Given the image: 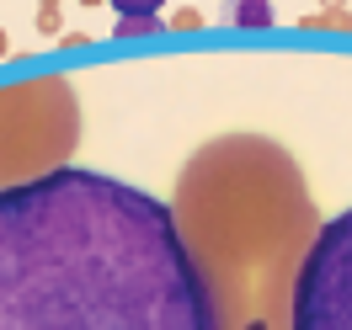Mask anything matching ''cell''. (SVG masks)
Segmentation results:
<instances>
[{"instance_id":"5","label":"cell","mask_w":352,"mask_h":330,"mask_svg":"<svg viewBox=\"0 0 352 330\" xmlns=\"http://www.w3.org/2000/svg\"><path fill=\"white\" fill-rule=\"evenodd\" d=\"M118 16H160V5L166 0H107Z\"/></svg>"},{"instance_id":"11","label":"cell","mask_w":352,"mask_h":330,"mask_svg":"<svg viewBox=\"0 0 352 330\" xmlns=\"http://www.w3.org/2000/svg\"><path fill=\"white\" fill-rule=\"evenodd\" d=\"M0 54H6V38H0Z\"/></svg>"},{"instance_id":"2","label":"cell","mask_w":352,"mask_h":330,"mask_svg":"<svg viewBox=\"0 0 352 330\" xmlns=\"http://www.w3.org/2000/svg\"><path fill=\"white\" fill-rule=\"evenodd\" d=\"M288 330H352V208L331 213L299 256Z\"/></svg>"},{"instance_id":"1","label":"cell","mask_w":352,"mask_h":330,"mask_svg":"<svg viewBox=\"0 0 352 330\" xmlns=\"http://www.w3.org/2000/svg\"><path fill=\"white\" fill-rule=\"evenodd\" d=\"M0 330H219L171 202L54 165L0 187Z\"/></svg>"},{"instance_id":"6","label":"cell","mask_w":352,"mask_h":330,"mask_svg":"<svg viewBox=\"0 0 352 330\" xmlns=\"http://www.w3.org/2000/svg\"><path fill=\"white\" fill-rule=\"evenodd\" d=\"M309 27H326V32H352V16L342 5H326L320 16H309Z\"/></svg>"},{"instance_id":"10","label":"cell","mask_w":352,"mask_h":330,"mask_svg":"<svg viewBox=\"0 0 352 330\" xmlns=\"http://www.w3.org/2000/svg\"><path fill=\"white\" fill-rule=\"evenodd\" d=\"M326 5H342V0H326Z\"/></svg>"},{"instance_id":"3","label":"cell","mask_w":352,"mask_h":330,"mask_svg":"<svg viewBox=\"0 0 352 330\" xmlns=\"http://www.w3.org/2000/svg\"><path fill=\"white\" fill-rule=\"evenodd\" d=\"M272 0H235V11H230V22L235 27H245V32H267L272 27Z\"/></svg>"},{"instance_id":"7","label":"cell","mask_w":352,"mask_h":330,"mask_svg":"<svg viewBox=\"0 0 352 330\" xmlns=\"http://www.w3.org/2000/svg\"><path fill=\"white\" fill-rule=\"evenodd\" d=\"M198 22H203L198 11H176V22H171V27H176V32H192V27H198Z\"/></svg>"},{"instance_id":"9","label":"cell","mask_w":352,"mask_h":330,"mask_svg":"<svg viewBox=\"0 0 352 330\" xmlns=\"http://www.w3.org/2000/svg\"><path fill=\"white\" fill-rule=\"evenodd\" d=\"M80 5H102V0H80Z\"/></svg>"},{"instance_id":"4","label":"cell","mask_w":352,"mask_h":330,"mask_svg":"<svg viewBox=\"0 0 352 330\" xmlns=\"http://www.w3.org/2000/svg\"><path fill=\"white\" fill-rule=\"evenodd\" d=\"M150 32H166L160 16H118V27H112V38H150Z\"/></svg>"},{"instance_id":"8","label":"cell","mask_w":352,"mask_h":330,"mask_svg":"<svg viewBox=\"0 0 352 330\" xmlns=\"http://www.w3.org/2000/svg\"><path fill=\"white\" fill-rule=\"evenodd\" d=\"M38 27H43V32H59V11H54V5H43V16H38Z\"/></svg>"},{"instance_id":"12","label":"cell","mask_w":352,"mask_h":330,"mask_svg":"<svg viewBox=\"0 0 352 330\" xmlns=\"http://www.w3.org/2000/svg\"><path fill=\"white\" fill-rule=\"evenodd\" d=\"M43 5H54V0H43Z\"/></svg>"}]
</instances>
